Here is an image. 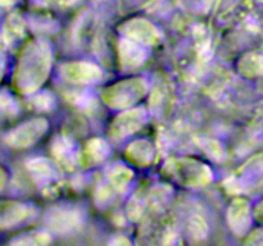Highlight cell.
Wrapping results in <instances>:
<instances>
[{"mask_svg": "<svg viewBox=\"0 0 263 246\" xmlns=\"http://www.w3.org/2000/svg\"><path fill=\"white\" fill-rule=\"evenodd\" d=\"M53 151L54 154H55L57 158H58L59 160L63 161L66 166H71V164L76 163V149H74V145L71 142V140H68V138L59 137L58 140L54 142Z\"/></svg>", "mask_w": 263, "mask_h": 246, "instance_id": "15", "label": "cell"}, {"mask_svg": "<svg viewBox=\"0 0 263 246\" xmlns=\"http://www.w3.org/2000/svg\"><path fill=\"white\" fill-rule=\"evenodd\" d=\"M48 120L32 118L15 126L4 136V142L13 149H27L35 145L48 131Z\"/></svg>", "mask_w": 263, "mask_h": 246, "instance_id": "2", "label": "cell"}, {"mask_svg": "<svg viewBox=\"0 0 263 246\" xmlns=\"http://www.w3.org/2000/svg\"><path fill=\"white\" fill-rule=\"evenodd\" d=\"M87 156L92 163H98V161L104 160L105 156L109 153V148H108L107 142L102 138H94L87 144Z\"/></svg>", "mask_w": 263, "mask_h": 246, "instance_id": "18", "label": "cell"}, {"mask_svg": "<svg viewBox=\"0 0 263 246\" xmlns=\"http://www.w3.org/2000/svg\"><path fill=\"white\" fill-rule=\"evenodd\" d=\"M5 64H7V58H5V54L3 51V49L0 48V82H2L3 77H4Z\"/></svg>", "mask_w": 263, "mask_h": 246, "instance_id": "21", "label": "cell"}, {"mask_svg": "<svg viewBox=\"0 0 263 246\" xmlns=\"http://www.w3.org/2000/svg\"><path fill=\"white\" fill-rule=\"evenodd\" d=\"M32 104L35 105L37 109H49V108L51 107V104H53V97L49 94L36 95Z\"/></svg>", "mask_w": 263, "mask_h": 246, "instance_id": "20", "label": "cell"}, {"mask_svg": "<svg viewBox=\"0 0 263 246\" xmlns=\"http://www.w3.org/2000/svg\"><path fill=\"white\" fill-rule=\"evenodd\" d=\"M46 223L57 232H71L81 224V213L73 208H58L49 213Z\"/></svg>", "mask_w": 263, "mask_h": 246, "instance_id": "8", "label": "cell"}, {"mask_svg": "<svg viewBox=\"0 0 263 246\" xmlns=\"http://www.w3.org/2000/svg\"><path fill=\"white\" fill-rule=\"evenodd\" d=\"M127 155L138 166H149L154 159L153 145L149 141L138 140L128 146Z\"/></svg>", "mask_w": 263, "mask_h": 246, "instance_id": "14", "label": "cell"}, {"mask_svg": "<svg viewBox=\"0 0 263 246\" xmlns=\"http://www.w3.org/2000/svg\"><path fill=\"white\" fill-rule=\"evenodd\" d=\"M187 230H189L190 237L194 240H202L207 235L208 227L202 215L193 214L187 222Z\"/></svg>", "mask_w": 263, "mask_h": 246, "instance_id": "19", "label": "cell"}, {"mask_svg": "<svg viewBox=\"0 0 263 246\" xmlns=\"http://www.w3.org/2000/svg\"><path fill=\"white\" fill-rule=\"evenodd\" d=\"M36 217V208L18 201H0V230H10Z\"/></svg>", "mask_w": 263, "mask_h": 246, "instance_id": "5", "label": "cell"}, {"mask_svg": "<svg viewBox=\"0 0 263 246\" xmlns=\"http://www.w3.org/2000/svg\"><path fill=\"white\" fill-rule=\"evenodd\" d=\"M148 56L145 45L139 41L127 37L121 40L120 58L121 66L126 69H134L140 67Z\"/></svg>", "mask_w": 263, "mask_h": 246, "instance_id": "10", "label": "cell"}, {"mask_svg": "<svg viewBox=\"0 0 263 246\" xmlns=\"http://www.w3.org/2000/svg\"><path fill=\"white\" fill-rule=\"evenodd\" d=\"M17 3L18 0H0V7H13Z\"/></svg>", "mask_w": 263, "mask_h": 246, "instance_id": "23", "label": "cell"}, {"mask_svg": "<svg viewBox=\"0 0 263 246\" xmlns=\"http://www.w3.org/2000/svg\"><path fill=\"white\" fill-rule=\"evenodd\" d=\"M27 169L31 176H32V178L39 184H43V186H49L58 177V172H57L55 167L44 158H36L28 161Z\"/></svg>", "mask_w": 263, "mask_h": 246, "instance_id": "11", "label": "cell"}, {"mask_svg": "<svg viewBox=\"0 0 263 246\" xmlns=\"http://www.w3.org/2000/svg\"><path fill=\"white\" fill-rule=\"evenodd\" d=\"M61 73L72 84H95L103 78L102 69L87 61H72L62 66Z\"/></svg>", "mask_w": 263, "mask_h": 246, "instance_id": "6", "label": "cell"}, {"mask_svg": "<svg viewBox=\"0 0 263 246\" xmlns=\"http://www.w3.org/2000/svg\"><path fill=\"white\" fill-rule=\"evenodd\" d=\"M146 119L145 110L143 108L128 110V112L122 113L113 120L110 126V132L116 138H123L126 136L131 135L135 131H138Z\"/></svg>", "mask_w": 263, "mask_h": 246, "instance_id": "7", "label": "cell"}, {"mask_svg": "<svg viewBox=\"0 0 263 246\" xmlns=\"http://www.w3.org/2000/svg\"><path fill=\"white\" fill-rule=\"evenodd\" d=\"M51 241L50 235L44 231H32V232L21 235L20 237L14 238L10 243L15 245H45Z\"/></svg>", "mask_w": 263, "mask_h": 246, "instance_id": "17", "label": "cell"}, {"mask_svg": "<svg viewBox=\"0 0 263 246\" xmlns=\"http://www.w3.org/2000/svg\"><path fill=\"white\" fill-rule=\"evenodd\" d=\"M134 173L122 164H117L109 172V181L115 189L125 190L133 179Z\"/></svg>", "mask_w": 263, "mask_h": 246, "instance_id": "16", "label": "cell"}, {"mask_svg": "<svg viewBox=\"0 0 263 246\" xmlns=\"http://www.w3.org/2000/svg\"><path fill=\"white\" fill-rule=\"evenodd\" d=\"M167 168H170L172 177L179 179L185 186H203L212 178L210 168L195 160H187V159L175 160L172 161V164H168Z\"/></svg>", "mask_w": 263, "mask_h": 246, "instance_id": "4", "label": "cell"}, {"mask_svg": "<svg viewBox=\"0 0 263 246\" xmlns=\"http://www.w3.org/2000/svg\"><path fill=\"white\" fill-rule=\"evenodd\" d=\"M26 26L18 14H10L3 26V40L8 45H14L25 37Z\"/></svg>", "mask_w": 263, "mask_h": 246, "instance_id": "13", "label": "cell"}, {"mask_svg": "<svg viewBox=\"0 0 263 246\" xmlns=\"http://www.w3.org/2000/svg\"><path fill=\"white\" fill-rule=\"evenodd\" d=\"M7 182H8V172L5 171V168H3L0 166V192L4 190V187L7 186Z\"/></svg>", "mask_w": 263, "mask_h": 246, "instance_id": "22", "label": "cell"}, {"mask_svg": "<svg viewBox=\"0 0 263 246\" xmlns=\"http://www.w3.org/2000/svg\"><path fill=\"white\" fill-rule=\"evenodd\" d=\"M123 32L133 40L139 41L144 45H153L161 38V33L146 19H131L123 25Z\"/></svg>", "mask_w": 263, "mask_h": 246, "instance_id": "9", "label": "cell"}, {"mask_svg": "<svg viewBox=\"0 0 263 246\" xmlns=\"http://www.w3.org/2000/svg\"><path fill=\"white\" fill-rule=\"evenodd\" d=\"M228 220L235 233H243L249 225L248 202L238 199L231 204L228 212Z\"/></svg>", "mask_w": 263, "mask_h": 246, "instance_id": "12", "label": "cell"}, {"mask_svg": "<svg viewBox=\"0 0 263 246\" xmlns=\"http://www.w3.org/2000/svg\"><path fill=\"white\" fill-rule=\"evenodd\" d=\"M146 92V82L143 78L120 81L104 91V100L109 107L126 108L140 100Z\"/></svg>", "mask_w": 263, "mask_h": 246, "instance_id": "3", "label": "cell"}, {"mask_svg": "<svg viewBox=\"0 0 263 246\" xmlns=\"http://www.w3.org/2000/svg\"><path fill=\"white\" fill-rule=\"evenodd\" d=\"M53 53L46 40H33L23 48L14 72L15 87L22 94H33L46 81Z\"/></svg>", "mask_w": 263, "mask_h": 246, "instance_id": "1", "label": "cell"}]
</instances>
